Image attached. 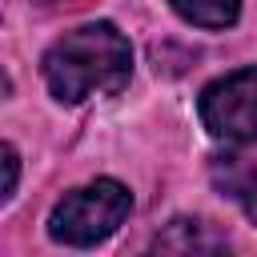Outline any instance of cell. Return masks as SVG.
I'll return each mask as SVG.
<instances>
[{"instance_id": "6da1fadb", "label": "cell", "mask_w": 257, "mask_h": 257, "mask_svg": "<svg viewBox=\"0 0 257 257\" xmlns=\"http://www.w3.org/2000/svg\"><path fill=\"white\" fill-rule=\"evenodd\" d=\"M128 76H133V48L104 20L64 32L44 52L48 92L64 104H80L92 92H120Z\"/></svg>"}, {"instance_id": "ba28073f", "label": "cell", "mask_w": 257, "mask_h": 257, "mask_svg": "<svg viewBox=\"0 0 257 257\" xmlns=\"http://www.w3.org/2000/svg\"><path fill=\"white\" fill-rule=\"evenodd\" d=\"M241 205H245V213H249V221L257 225V185H253V189H249V193L241 197Z\"/></svg>"}, {"instance_id": "52a82bcc", "label": "cell", "mask_w": 257, "mask_h": 257, "mask_svg": "<svg viewBox=\"0 0 257 257\" xmlns=\"http://www.w3.org/2000/svg\"><path fill=\"white\" fill-rule=\"evenodd\" d=\"M16 173H20V165H16V149L4 145V201L16 193Z\"/></svg>"}, {"instance_id": "7a4b0ae2", "label": "cell", "mask_w": 257, "mask_h": 257, "mask_svg": "<svg viewBox=\"0 0 257 257\" xmlns=\"http://www.w3.org/2000/svg\"><path fill=\"white\" fill-rule=\"evenodd\" d=\"M128 209H133V193L120 181L100 177L56 201V209L48 217V237L60 245H72V249H88V245L112 237L120 229V221L128 217Z\"/></svg>"}, {"instance_id": "3957f363", "label": "cell", "mask_w": 257, "mask_h": 257, "mask_svg": "<svg viewBox=\"0 0 257 257\" xmlns=\"http://www.w3.org/2000/svg\"><path fill=\"white\" fill-rule=\"evenodd\" d=\"M197 108H201L205 128L217 141H233V145L257 141V64L213 80L201 92Z\"/></svg>"}, {"instance_id": "277c9868", "label": "cell", "mask_w": 257, "mask_h": 257, "mask_svg": "<svg viewBox=\"0 0 257 257\" xmlns=\"http://www.w3.org/2000/svg\"><path fill=\"white\" fill-rule=\"evenodd\" d=\"M153 249H161V253H217V249H225V237L213 233L197 217H177L153 237Z\"/></svg>"}, {"instance_id": "5b68a950", "label": "cell", "mask_w": 257, "mask_h": 257, "mask_svg": "<svg viewBox=\"0 0 257 257\" xmlns=\"http://www.w3.org/2000/svg\"><path fill=\"white\" fill-rule=\"evenodd\" d=\"M197 28H229L241 12V0H169Z\"/></svg>"}, {"instance_id": "8992f818", "label": "cell", "mask_w": 257, "mask_h": 257, "mask_svg": "<svg viewBox=\"0 0 257 257\" xmlns=\"http://www.w3.org/2000/svg\"><path fill=\"white\" fill-rule=\"evenodd\" d=\"M213 181H217L229 197H237V201H241V197L257 185V173H253L241 157H225V165H221V161L213 165Z\"/></svg>"}]
</instances>
